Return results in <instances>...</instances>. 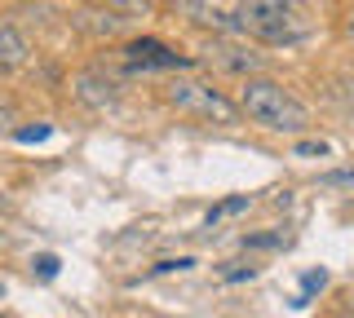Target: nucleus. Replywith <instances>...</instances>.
Returning a JSON list of instances; mask_svg holds the SVG:
<instances>
[{"instance_id": "8", "label": "nucleus", "mask_w": 354, "mask_h": 318, "mask_svg": "<svg viewBox=\"0 0 354 318\" xmlns=\"http://www.w3.org/2000/svg\"><path fill=\"white\" fill-rule=\"evenodd\" d=\"M248 208H252V199H248V195H230V199H221V203H213V208H208L204 226L213 230V226H221V221H226V217H239V212H248Z\"/></svg>"}, {"instance_id": "14", "label": "nucleus", "mask_w": 354, "mask_h": 318, "mask_svg": "<svg viewBox=\"0 0 354 318\" xmlns=\"http://www.w3.org/2000/svg\"><path fill=\"white\" fill-rule=\"evenodd\" d=\"M49 133H53L49 124H36V128H18L14 137H18V141H44V137H49Z\"/></svg>"}, {"instance_id": "11", "label": "nucleus", "mask_w": 354, "mask_h": 318, "mask_svg": "<svg viewBox=\"0 0 354 318\" xmlns=\"http://www.w3.org/2000/svg\"><path fill=\"white\" fill-rule=\"evenodd\" d=\"M97 5L120 9V14H147V9H151V0H97Z\"/></svg>"}, {"instance_id": "4", "label": "nucleus", "mask_w": 354, "mask_h": 318, "mask_svg": "<svg viewBox=\"0 0 354 318\" xmlns=\"http://www.w3.org/2000/svg\"><path fill=\"white\" fill-rule=\"evenodd\" d=\"M124 58H129L133 71H182V67H195V58L173 53L169 45H160V40H129Z\"/></svg>"}, {"instance_id": "3", "label": "nucleus", "mask_w": 354, "mask_h": 318, "mask_svg": "<svg viewBox=\"0 0 354 318\" xmlns=\"http://www.w3.org/2000/svg\"><path fill=\"white\" fill-rule=\"evenodd\" d=\"M169 102L177 106V111H186V115H199V119H217V124H235V106L221 97L213 84H204V80H173L169 84Z\"/></svg>"}, {"instance_id": "17", "label": "nucleus", "mask_w": 354, "mask_h": 318, "mask_svg": "<svg viewBox=\"0 0 354 318\" xmlns=\"http://www.w3.org/2000/svg\"><path fill=\"white\" fill-rule=\"evenodd\" d=\"M297 155H328V141H301Z\"/></svg>"}, {"instance_id": "19", "label": "nucleus", "mask_w": 354, "mask_h": 318, "mask_svg": "<svg viewBox=\"0 0 354 318\" xmlns=\"http://www.w3.org/2000/svg\"><path fill=\"white\" fill-rule=\"evenodd\" d=\"M346 36H350V40H354V14H350V18H346Z\"/></svg>"}, {"instance_id": "2", "label": "nucleus", "mask_w": 354, "mask_h": 318, "mask_svg": "<svg viewBox=\"0 0 354 318\" xmlns=\"http://www.w3.org/2000/svg\"><path fill=\"white\" fill-rule=\"evenodd\" d=\"M239 111L261 128H274V133H301L310 124V111L301 97H292L279 80H248L239 93Z\"/></svg>"}, {"instance_id": "20", "label": "nucleus", "mask_w": 354, "mask_h": 318, "mask_svg": "<svg viewBox=\"0 0 354 318\" xmlns=\"http://www.w3.org/2000/svg\"><path fill=\"white\" fill-rule=\"evenodd\" d=\"M5 292H9V288H5V279H0V301H5Z\"/></svg>"}, {"instance_id": "5", "label": "nucleus", "mask_w": 354, "mask_h": 318, "mask_svg": "<svg viewBox=\"0 0 354 318\" xmlns=\"http://www.w3.org/2000/svg\"><path fill=\"white\" fill-rule=\"evenodd\" d=\"M208 67H217V71H230V75H252V71H261V53H252V49H243V45H230V40H217L213 49H208Z\"/></svg>"}, {"instance_id": "10", "label": "nucleus", "mask_w": 354, "mask_h": 318, "mask_svg": "<svg viewBox=\"0 0 354 318\" xmlns=\"http://www.w3.org/2000/svg\"><path fill=\"white\" fill-rule=\"evenodd\" d=\"M58 266H62V261L53 257V252H44V257L31 261V274H36V279H53V274H58Z\"/></svg>"}, {"instance_id": "6", "label": "nucleus", "mask_w": 354, "mask_h": 318, "mask_svg": "<svg viewBox=\"0 0 354 318\" xmlns=\"http://www.w3.org/2000/svg\"><path fill=\"white\" fill-rule=\"evenodd\" d=\"M27 53H31L27 36H22L14 23H5V18H0V67H5V71L22 67V62H27Z\"/></svg>"}, {"instance_id": "22", "label": "nucleus", "mask_w": 354, "mask_h": 318, "mask_svg": "<svg viewBox=\"0 0 354 318\" xmlns=\"http://www.w3.org/2000/svg\"><path fill=\"white\" fill-rule=\"evenodd\" d=\"M0 318H14V314H0Z\"/></svg>"}, {"instance_id": "21", "label": "nucleus", "mask_w": 354, "mask_h": 318, "mask_svg": "<svg viewBox=\"0 0 354 318\" xmlns=\"http://www.w3.org/2000/svg\"><path fill=\"white\" fill-rule=\"evenodd\" d=\"M5 119H9V115H5V111H0V124H5Z\"/></svg>"}, {"instance_id": "12", "label": "nucleus", "mask_w": 354, "mask_h": 318, "mask_svg": "<svg viewBox=\"0 0 354 318\" xmlns=\"http://www.w3.org/2000/svg\"><path fill=\"white\" fill-rule=\"evenodd\" d=\"M221 279H226V283H243V279H257V266H235V261H226V270H221Z\"/></svg>"}, {"instance_id": "7", "label": "nucleus", "mask_w": 354, "mask_h": 318, "mask_svg": "<svg viewBox=\"0 0 354 318\" xmlns=\"http://www.w3.org/2000/svg\"><path fill=\"white\" fill-rule=\"evenodd\" d=\"M75 89H80V97H84V102H93V106L115 102V80H102L97 71H84L80 80H75Z\"/></svg>"}, {"instance_id": "9", "label": "nucleus", "mask_w": 354, "mask_h": 318, "mask_svg": "<svg viewBox=\"0 0 354 318\" xmlns=\"http://www.w3.org/2000/svg\"><path fill=\"white\" fill-rule=\"evenodd\" d=\"M283 244H288V226L266 230V235H243V248H283Z\"/></svg>"}, {"instance_id": "13", "label": "nucleus", "mask_w": 354, "mask_h": 318, "mask_svg": "<svg viewBox=\"0 0 354 318\" xmlns=\"http://www.w3.org/2000/svg\"><path fill=\"white\" fill-rule=\"evenodd\" d=\"M191 266H195L191 257H169V261H160V266L151 270V279H155V274H173V270H191Z\"/></svg>"}, {"instance_id": "18", "label": "nucleus", "mask_w": 354, "mask_h": 318, "mask_svg": "<svg viewBox=\"0 0 354 318\" xmlns=\"http://www.w3.org/2000/svg\"><path fill=\"white\" fill-rule=\"evenodd\" d=\"M346 106H350V111H354V80L346 84Z\"/></svg>"}, {"instance_id": "15", "label": "nucleus", "mask_w": 354, "mask_h": 318, "mask_svg": "<svg viewBox=\"0 0 354 318\" xmlns=\"http://www.w3.org/2000/svg\"><path fill=\"white\" fill-rule=\"evenodd\" d=\"M324 186H350V190H354V168H341V172H324Z\"/></svg>"}, {"instance_id": "16", "label": "nucleus", "mask_w": 354, "mask_h": 318, "mask_svg": "<svg viewBox=\"0 0 354 318\" xmlns=\"http://www.w3.org/2000/svg\"><path fill=\"white\" fill-rule=\"evenodd\" d=\"M324 283H328V270H310L306 274V292H319Z\"/></svg>"}, {"instance_id": "1", "label": "nucleus", "mask_w": 354, "mask_h": 318, "mask_svg": "<svg viewBox=\"0 0 354 318\" xmlns=\"http://www.w3.org/2000/svg\"><path fill=\"white\" fill-rule=\"evenodd\" d=\"M230 18L239 36H252L261 45H297L310 31L292 0H235Z\"/></svg>"}]
</instances>
